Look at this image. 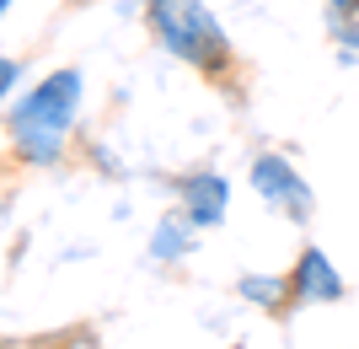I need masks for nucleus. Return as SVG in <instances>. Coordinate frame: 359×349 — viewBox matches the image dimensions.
<instances>
[{
  "label": "nucleus",
  "instance_id": "f257e3e1",
  "mask_svg": "<svg viewBox=\"0 0 359 349\" xmlns=\"http://www.w3.org/2000/svg\"><path fill=\"white\" fill-rule=\"evenodd\" d=\"M75 103H81V70H54L43 86H32L22 97V107L11 113V135L27 162H54L75 119Z\"/></svg>",
  "mask_w": 359,
  "mask_h": 349
},
{
  "label": "nucleus",
  "instance_id": "f03ea898",
  "mask_svg": "<svg viewBox=\"0 0 359 349\" xmlns=\"http://www.w3.org/2000/svg\"><path fill=\"white\" fill-rule=\"evenodd\" d=\"M150 27L177 60H188L204 76H220L231 65V44L220 22L204 11V0H150Z\"/></svg>",
  "mask_w": 359,
  "mask_h": 349
},
{
  "label": "nucleus",
  "instance_id": "7ed1b4c3",
  "mask_svg": "<svg viewBox=\"0 0 359 349\" xmlns=\"http://www.w3.org/2000/svg\"><path fill=\"white\" fill-rule=\"evenodd\" d=\"M252 188L263 194V204L279 215H290V220H311V188L300 183V172L290 167L285 156L263 151L252 162Z\"/></svg>",
  "mask_w": 359,
  "mask_h": 349
},
{
  "label": "nucleus",
  "instance_id": "20e7f679",
  "mask_svg": "<svg viewBox=\"0 0 359 349\" xmlns=\"http://www.w3.org/2000/svg\"><path fill=\"white\" fill-rule=\"evenodd\" d=\"M290 296L295 301H344V279L332 269V258L322 247H306L290 269Z\"/></svg>",
  "mask_w": 359,
  "mask_h": 349
},
{
  "label": "nucleus",
  "instance_id": "39448f33",
  "mask_svg": "<svg viewBox=\"0 0 359 349\" xmlns=\"http://www.w3.org/2000/svg\"><path fill=\"white\" fill-rule=\"evenodd\" d=\"M225 199H231V188H225L220 172H194L182 183V215H188V226H215L225 215Z\"/></svg>",
  "mask_w": 359,
  "mask_h": 349
},
{
  "label": "nucleus",
  "instance_id": "423d86ee",
  "mask_svg": "<svg viewBox=\"0 0 359 349\" xmlns=\"http://www.w3.org/2000/svg\"><path fill=\"white\" fill-rule=\"evenodd\" d=\"M241 296H252L257 306H279V296H290V279H241Z\"/></svg>",
  "mask_w": 359,
  "mask_h": 349
},
{
  "label": "nucleus",
  "instance_id": "0eeeda50",
  "mask_svg": "<svg viewBox=\"0 0 359 349\" xmlns=\"http://www.w3.org/2000/svg\"><path fill=\"white\" fill-rule=\"evenodd\" d=\"M327 6H332V11H354L359 0H327Z\"/></svg>",
  "mask_w": 359,
  "mask_h": 349
}]
</instances>
